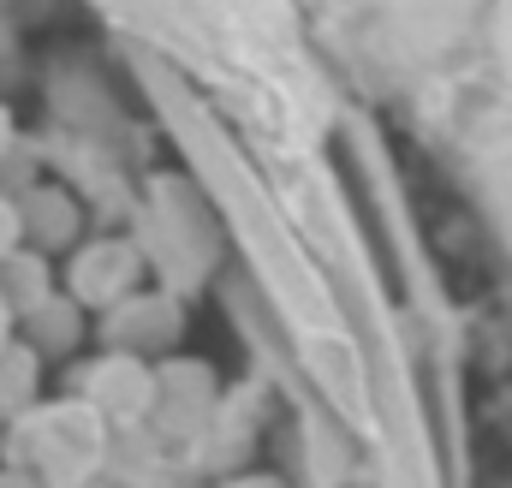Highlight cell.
<instances>
[{"label": "cell", "mask_w": 512, "mask_h": 488, "mask_svg": "<svg viewBox=\"0 0 512 488\" xmlns=\"http://www.w3.org/2000/svg\"><path fill=\"white\" fill-rule=\"evenodd\" d=\"M143 274H149V256H143V244L137 239H78L72 244V256H66V268H60V292L90 316H102V310H114L120 298H131L137 286H143Z\"/></svg>", "instance_id": "6da1fadb"}, {"label": "cell", "mask_w": 512, "mask_h": 488, "mask_svg": "<svg viewBox=\"0 0 512 488\" xmlns=\"http://www.w3.org/2000/svg\"><path fill=\"white\" fill-rule=\"evenodd\" d=\"M227 488H280L274 477H245V483H227Z\"/></svg>", "instance_id": "4fadbf2b"}, {"label": "cell", "mask_w": 512, "mask_h": 488, "mask_svg": "<svg viewBox=\"0 0 512 488\" xmlns=\"http://www.w3.org/2000/svg\"><path fill=\"white\" fill-rule=\"evenodd\" d=\"M215 387H221L215 369L185 358V352H173V358L155 364V411L149 417L167 435H197L209 423V411H215Z\"/></svg>", "instance_id": "277c9868"}, {"label": "cell", "mask_w": 512, "mask_h": 488, "mask_svg": "<svg viewBox=\"0 0 512 488\" xmlns=\"http://www.w3.org/2000/svg\"><path fill=\"white\" fill-rule=\"evenodd\" d=\"M78 405L102 423V429H131L149 423L155 411V364L131 358V352H102L78 369Z\"/></svg>", "instance_id": "3957f363"}, {"label": "cell", "mask_w": 512, "mask_h": 488, "mask_svg": "<svg viewBox=\"0 0 512 488\" xmlns=\"http://www.w3.org/2000/svg\"><path fill=\"white\" fill-rule=\"evenodd\" d=\"M48 292H60L54 256H42V250H30V244H18L12 256H0V298H6L12 316H24V310L42 304Z\"/></svg>", "instance_id": "52a82bcc"}, {"label": "cell", "mask_w": 512, "mask_h": 488, "mask_svg": "<svg viewBox=\"0 0 512 488\" xmlns=\"http://www.w3.org/2000/svg\"><path fill=\"white\" fill-rule=\"evenodd\" d=\"M12 149H18V120H12V108L0 102V161H6Z\"/></svg>", "instance_id": "30bf717a"}, {"label": "cell", "mask_w": 512, "mask_h": 488, "mask_svg": "<svg viewBox=\"0 0 512 488\" xmlns=\"http://www.w3.org/2000/svg\"><path fill=\"white\" fill-rule=\"evenodd\" d=\"M18 340H24L36 358H66V352H78V340H84V310H78L66 292H48L42 304H30V310L18 316Z\"/></svg>", "instance_id": "8992f818"}, {"label": "cell", "mask_w": 512, "mask_h": 488, "mask_svg": "<svg viewBox=\"0 0 512 488\" xmlns=\"http://www.w3.org/2000/svg\"><path fill=\"white\" fill-rule=\"evenodd\" d=\"M0 488H36L30 477H18V471H0Z\"/></svg>", "instance_id": "7c38bea8"}, {"label": "cell", "mask_w": 512, "mask_h": 488, "mask_svg": "<svg viewBox=\"0 0 512 488\" xmlns=\"http://www.w3.org/2000/svg\"><path fill=\"white\" fill-rule=\"evenodd\" d=\"M18 233L30 250H42V256H60V250H72V244L84 239V209H78V197L66 191V185H30V191H18Z\"/></svg>", "instance_id": "5b68a950"}, {"label": "cell", "mask_w": 512, "mask_h": 488, "mask_svg": "<svg viewBox=\"0 0 512 488\" xmlns=\"http://www.w3.org/2000/svg\"><path fill=\"white\" fill-rule=\"evenodd\" d=\"M96 334H102L108 352H131V358H143V364H161V358H173L179 340H185V304H179L173 292L137 286L131 298L114 304V310H102Z\"/></svg>", "instance_id": "7a4b0ae2"}, {"label": "cell", "mask_w": 512, "mask_h": 488, "mask_svg": "<svg viewBox=\"0 0 512 488\" xmlns=\"http://www.w3.org/2000/svg\"><path fill=\"white\" fill-rule=\"evenodd\" d=\"M12 334H18V316H12V310H6V298H0V346H6Z\"/></svg>", "instance_id": "8fae6325"}, {"label": "cell", "mask_w": 512, "mask_h": 488, "mask_svg": "<svg viewBox=\"0 0 512 488\" xmlns=\"http://www.w3.org/2000/svg\"><path fill=\"white\" fill-rule=\"evenodd\" d=\"M36 387H42V358L12 334L6 346H0V411H30L36 405Z\"/></svg>", "instance_id": "ba28073f"}, {"label": "cell", "mask_w": 512, "mask_h": 488, "mask_svg": "<svg viewBox=\"0 0 512 488\" xmlns=\"http://www.w3.org/2000/svg\"><path fill=\"white\" fill-rule=\"evenodd\" d=\"M18 244H24V233H18V203L0 197V256H12Z\"/></svg>", "instance_id": "9c48e42d"}]
</instances>
